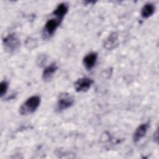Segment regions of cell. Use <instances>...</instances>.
<instances>
[{
	"label": "cell",
	"instance_id": "cell-1",
	"mask_svg": "<svg viewBox=\"0 0 159 159\" xmlns=\"http://www.w3.org/2000/svg\"><path fill=\"white\" fill-rule=\"evenodd\" d=\"M40 104V97L37 95L32 96L24 101L19 107V112L21 115H29L34 113Z\"/></svg>",
	"mask_w": 159,
	"mask_h": 159
},
{
	"label": "cell",
	"instance_id": "cell-2",
	"mask_svg": "<svg viewBox=\"0 0 159 159\" xmlns=\"http://www.w3.org/2000/svg\"><path fill=\"white\" fill-rule=\"evenodd\" d=\"M3 45L7 52L12 53L19 47L20 40L15 34H10L3 39Z\"/></svg>",
	"mask_w": 159,
	"mask_h": 159
},
{
	"label": "cell",
	"instance_id": "cell-3",
	"mask_svg": "<svg viewBox=\"0 0 159 159\" xmlns=\"http://www.w3.org/2000/svg\"><path fill=\"white\" fill-rule=\"evenodd\" d=\"M74 103L73 97L67 93H63L59 95L57 102V109L60 112L71 107Z\"/></svg>",
	"mask_w": 159,
	"mask_h": 159
},
{
	"label": "cell",
	"instance_id": "cell-4",
	"mask_svg": "<svg viewBox=\"0 0 159 159\" xmlns=\"http://www.w3.org/2000/svg\"><path fill=\"white\" fill-rule=\"evenodd\" d=\"M93 83L92 79L88 77H82L75 81L74 86L76 92H85L90 88Z\"/></svg>",
	"mask_w": 159,
	"mask_h": 159
},
{
	"label": "cell",
	"instance_id": "cell-5",
	"mask_svg": "<svg viewBox=\"0 0 159 159\" xmlns=\"http://www.w3.org/2000/svg\"><path fill=\"white\" fill-rule=\"evenodd\" d=\"M61 20L58 19L57 18H52L50 19H48L45 24V28L44 30L45 32L48 35H52L54 32H55L56 29L58 27L60 24L61 22Z\"/></svg>",
	"mask_w": 159,
	"mask_h": 159
},
{
	"label": "cell",
	"instance_id": "cell-6",
	"mask_svg": "<svg viewBox=\"0 0 159 159\" xmlns=\"http://www.w3.org/2000/svg\"><path fill=\"white\" fill-rule=\"evenodd\" d=\"M149 127L148 123H143L140 124L135 130L133 135V140L135 143L140 141L146 134Z\"/></svg>",
	"mask_w": 159,
	"mask_h": 159
},
{
	"label": "cell",
	"instance_id": "cell-7",
	"mask_svg": "<svg viewBox=\"0 0 159 159\" xmlns=\"http://www.w3.org/2000/svg\"><path fill=\"white\" fill-rule=\"evenodd\" d=\"M118 45V35L112 32L104 42V47L107 50H112Z\"/></svg>",
	"mask_w": 159,
	"mask_h": 159
},
{
	"label": "cell",
	"instance_id": "cell-8",
	"mask_svg": "<svg viewBox=\"0 0 159 159\" xmlns=\"http://www.w3.org/2000/svg\"><path fill=\"white\" fill-rule=\"evenodd\" d=\"M98 58V53L91 52L86 55L83 58V64L88 70H91L95 65Z\"/></svg>",
	"mask_w": 159,
	"mask_h": 159
},
{
	"label": "cell",
	"instance_id": "cell-9",
	"mask_svg": "<svg viewBox=\"0 0 159 159\" xmlns=\"http://www.w3.org/2000/svg\"><path fill=\"white\" fill-rule=\"evenodd\" d=\"M57 69H58V66L56 63H51L50 65L47 66L43 70L42 73V79L45 81H50L53 76Z\"/></svg>",
	"mask_w": 159,
	"mask_h": 159
},
{
	"label": "cell",
	"instance_id": "cell-10",
	"mask_svg": "<svg viewBox=\"0 0 159 159\" xmlns=\"http://www.w3.org/2000/svg\"><path fill=\"white\" fill-rule=\"evenodd\" d=\"M68 10V7L66 3H60L54 9L53 14L56 17V18L62 20L63 17L67 13Z\"/></svg>",
	"mask_w": 159,
	"mask_h": 159
},
{
	"label": "cell",
	"instance_id": "cell-11",
	"mask_svg": "<svg viewBox=\"0 0 159 159\" xmlns=\"http://www.w3.org/2000/svg\"><path fill=\"white\" fill-rule=\"evenodd\" d=\"M155 11V6L152 3H146L141 9V16L143 18L147 19L150 17Z\"/></svg>",
	"mask_w": 159,
	"mask_h": 159
},
{
	"label": "cell",
	"instance_id": "cell-12",
	"mask_svg": "<svg viewBox=\"0 0 159 159\" xmlns=\"http://www.w3.org/2000/svg\"><path fill=\"white\" fill-rule=\"evenodd\" d=\"M8 89V83L6 81H2L0 84V95L2 97L6 93Z\"/></svg>",
	"mask_w": 159,
	"mask_h": 159
}]
</instances>
